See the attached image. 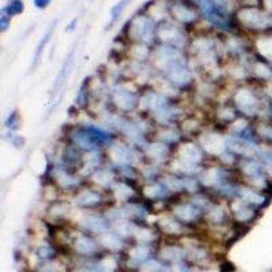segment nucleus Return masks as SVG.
<instances>
[{
  "label": "nucleus",
  "instance_id": "nucleus-6",
  "mask_svg": "<svg viewBox=\"0 0 272 272\" xmlns=\"http://www.w3.org/2000/svg\"><path fill=\"white\" fill-rule=\"evenodd\" d=\"M108 157L113 166L124 168V166H134L139 161L134 147L126 146V144H117L113 143L108 147Z\"/></svg>",
  "mask_w": 272,
  "mask_h": 272
},
{
  "label": "nucleus",
  "instance_id": "nucleus-17",
  "mask_svg": "<svg viewBox=\"0 0 272 272\" xmlns=\"http://www.w3.org/2000/svg\"><path fill=\"white\" fill-rule=\"evenodd\" d=\"M231 212H233L234 218L237 220L238 223H242V225H248V223H252L253 220L259 216V210H256L249 204L244 203L242 200L237 199L234 200L231 206Z\"/></svg>",
  "mask_w": 272,
  "mask_h": 272
},
{
  "label": "nucleus",
  "instance_id": "nucleus-40",
  "mask_svg": "<svg viewBox=\"0 0 272 272\" xmlns=\"http://www.w3.org/2000/svg\"><path fill=\"white\" fill-rule=\"evenodd\" d=\"M10 22H11V17L6 13L5 10L2 9V13H0V27H2V31H6L9 29Z\"/></svg>",
  "mask_w": 272,
  "mask_h": 272
},
{
  "label": "nucleus",
  "instance_id": "nucleus-18",
  "mask_svg": "<svg viewBox=\"0 0 272 272\" xmlns=\"http://www.w3.org/2000/svg\"><path fill=\"white\" fill-rule=\"evenodd\" d=\"M75 204L81 208H97L104 204V195L97 189H83L75 195Z\"/></svg>",
  "mask_w": 272,
  "mask_h": 272
},
{
  "label": "nucleus",
  "instance_id": "nucleus-10",
  "mask_svg": "<svg viewBox=\"0 0 272 272\" xmlns=\"http://www.w3.org/2000/svg\"><path fill=\"white\" fill-rule=\"evenodd\" d=\"M199 144L210 156L218 157L227 151V144H226V136L216 134V132H207L200 136Z\"/></svg>",
  "mask_w": 272,
  "mask_h": 272
},
{
  "label": "nucleus",
  "instance_id": "nucleus-8",
  "mask_svg": "<svg viewBox=\"0 0 272 272\" xmlns=\"http://www.w3.org/2000/svg\"><path fill=\"white\" fill-rule=\"evenodd\" d=\"M166 79L177 89H186L193 83V72L185 60L174 64L172 68L165 72Z\"/></svg>",
  "mask_w": 272,
  "mask_h": 272
},
{
  "label": "nucleus",
  "instance_id": "nucleus-27",
  "mask_svg": "<svg viewBox=\"0 0 272 272\" xmlns=\"http://www.w3.org/2000/svg\"><path fill=\"white\" fill-rule=\"evenodd\" d=\"M97 272H120V263L116 256H105L94 263Z\"/></svg>",
  "mask_w": 272,
  "mask_h": 272
},
{
  "label": "nucleus",
  "instance_id": "nucleus-39",
  "mask_svg": "<svg viewBox=\"0 0 272 272\" xmlns=\"http://www.w3.org/2000/svg\"><path fill=\"white\" fill-rule=\"evenodd\" d=\"M19 127H21V119L18 116L17 112L10 113L9 117H7V120H6V128L11 132L14 131L19 130Z\"/></svg>",
  "mask_w": 272,
  "mask_h": 272
},
{
  "label": "nucleus",
  "instance_id": "nucleus-19",
  "mask_svg": "<svg viewBox=\"0 0 272 272\" xmlns=\"http://www.w3.org/2000/svg\"><path fill=\"white\" fill-rule=\"evenodd\" d=\"M144 152H146V156L151 161H154L156 164H161V162H164V161L170 160V158H169V157H170V147H169V144H166V143L164 142H160V140L144 146Z\"/></svg>",
  "mask_w": 272,
  "mask_h": 272
},
{
  "label": "nucleus",
  "instance_id": "nucleus-31",
  "mask_svg": "<svg viewBox=\"0 0 272 272\" xmlns=\"http://www.w3.org/2000/svg\"><path fill=\"white\" fill-rule=\"evenodd\" d=\"M34 253L41 261H51L56 256L55 248L49 242H41V244H38V246L35 248Z\"/></svg>",
  "mask_w": 272,
  "mask_h": 272
},
{
  "label": "nucleus",
  "instance_id": "nucleus-30",
  "mask_svg": "<svg viewBox=\"0 0 272 272\" xmlns=\"http://www.w3.org/2000/svg\"><path fill=\"white\" fill-rule=\"evenodd\" d=\"M237 119V109L229 108L227 105L220 106V108L216 110V120L223 123V124H233Z\"/></svg>",
  "mask_w": 272,
  "mask_h": 272
},
{
  "label": "nucleus",
  "instance_id": "nucleus-1",
  "mask_svg": "<svg viewBox=\"0 0 272 272\" xmlns=\"http://www.w3.org/2000/svg\"><path fill=\"white\" fill-rule=\"evenodd\" d=\"M237 22L242 29L259 34H272L271 15L260 6H242L237 11Z\"/></svg>",
  "mask_w": 272,
  "mask_h": 272
},
{
  "label": "nucleus",
  "instance_id": "nucleus-32",
  "mask_svg": "<svg viewBox=\"0 0 272 272\" xmlns=\"http://www.w3.org/2000/svg\"><path fill=\"white\" fill-rule=\"evenodd\" d=\"M206 219L211 223V225H222L226 219L225 210L219 206L214 204L207 212H206Z\"/></svg>",
  "mask_w": 272,
  "mask_h": 272
},
{
  "label": "nucleus",
  "instance_id": "nucleus-24",
  "mask_svg": "<svg viewBox=\"0 0 272 272\" xmlns=\"http://www.w3.org/2000/svg\"><path fill=\"white\" fill-rule=\"evenodd\" d=\"M91 180L94 184L100 186V188H104V189H109L112 188L113 184H114V172L113 169H106V168H100L97 172H94V174L91 176Z\"/></svg>",
  "mask_w": 272,
  "mask_h": 272
},
{
  "label": "nucleus",
  "instance_id": "nucleus-36",
  "mask_svg": "<svg viewBox=\"0 0 272 272\" xmlns=\"http://www.w3.org/2000/svg\"><path fill=\"white\" fill-rule=\"evenodd\" d=\"M3 10L9 14L10 17L13 18L25 11V3H23L22 0H11L9 5L3 7Z\"/></svg>",
  "mask_w": 272,
  "mask_h": 272
},
{
  "label": "nucleus",
  "instance_id": "nucleus-38",
  "mask_svg": "<svg viewBox=\"0 0 272 272\" xmlns=\"http://www.w3.org/2000/svg\"><path fill=\"white\" fill-rule=\"evenodd\" d=\"M51 212L55 218H63L69 212V204L65 203V202H55L52 204Z\"/></svg>",
  "mask_w": 272,
  "mask_h": 272
},
{
  "label": "nucleus",
  "instance_id": "nucleus-34",
  "mask_svg": "<svg viewBox=\"0 0 272 272\" xmlns=\"http://www.w3.org/2000/svg\"><path fill=\"white\" fill-rule=\"evenodd\" d=\"M131 2L132 0H120V2H117L116 5L113 6L112 9H110V22H109L108 29H110L114 23H117V21L123 15V11L126 10L127 5H130Z\"/></svg>",
  "mask_w": 272,
  "mask_h": 272
},
{
  "label": "nucleus",
  "instance_id": "nucleus-12",
  "mask_svg": "<svg viewBox=\"0 0 272 272\" xmlns=\"http://www.w3.org/2000/svg\"><path fill=\"white\" fill-rule=\"evenodd\" d=\"M203 214L204 212L192 200L185 202V203H177L173 206V215L176 216L177 219L181 220L182 223H185V225L198 222Z\"/></svg>",
  "mask_w": 272,
  "mask_h": 272
},
{
  "label": "nucleus",
  "instance_id": "nucleus-15",
  "mask_svg": "<svg viewBox=\"0 0 272 272\" xmlns=\"http://www.w3.org/2000/svg\"><path fill=\"white\" fill-rule=\"evenodd\" d=\"M151 245L148 244H136L128 252V267L130 268H140L143 264L150 261L152 257Z\"/></svg>",
  "mask_w": 272,
  "mask_h": 272
},
{
  "label": "nucleus",
  "instance_id": "nucleus-7",
  "mask_svg": "<svg viewBox=\"0 0 272 272\" xmlns=\"http://www.w3.org/2000/svg\"><path fill=\"white\" fill-rule=\"evenodd\" d=\"M169 14L173 19H176L178 23L189 26L199 19V9H196L189 5L185 0H174L172 6H169Z\"/></svg>",
  "mask_w": 272,
  "mask_h": 272
},
{
  "label": "nucleus",
  "instance_id": "nucleus-5",
  "mask_svg": "<svg viewBox=\"0 0 272 272\" xmlns=\"http://www.w3.org/2000/svg\"><path fill=\"white\" fill-rule=\"evenodd\" d=\"M238 199L242 200L244 203L249 204L256 210H264L267 207L269 202H271V193L264 192L261 189H257L255 186L249 185V184H242L240 185L238 189Z\"/></svg>",
  "mask_w": 272,
  "mask_h": 272
},
{
  "label": "nucleus",
  "instance_id": "nucleus-28",
  "mask_svg": "<svg viewBox=\"0 0 272 272\" xmlns=\"http://www.w3.org/2000/svg\"><path fill=\"white\" fill-rule=\"evenodd\" d=\"M158 140L160 142H164L166 144H177L180 140H181V132L178 130H176L174 127L166 126L162 128L160 134H158Z\"/></svg>",
  "mask_w": 272,
  "mask_h": 272
},
{
  "label": "nucleus",
  "instance_id": "nucleus-22",
  "mask_svg": "<svg viewBox=\"0 0 272 272\" xmlns=\"http://www.w3.org/2000/svg\"><path fill=\"white\" fill-rule=\"evenodd\" d=\"M98 242H100V245L113 252L121 251L124 248V238L121 237L120 234H117L114 230L113 231L109 230L106 233L101 234L100 238H98Z\"/></svg>",
  "mask_w": 272,
  "mask_h": 272
},
{
  "label": "nucleus",
  "instance_id": "nucleus-3",
  "mask_svg": "<svg viewBox=\"0 0 272 272\" xmlns=\"http://www.w3.org/2000/svg\"><path fill=\"white\" fill-rule=\"evenodd\" d=\"M156 22L148 14H136L126 26L127 37L134 44H150L156 38Z\"/></svg>",
  "mask_w": 272,
  "mask_h": 272
},
{
  "label": "nucleus",
  "instance_id": "nucleus-11",
  "mask_svg": "<svg viewBox=\"0 0 272 272\" xmlns=\"http://www.w3.org/2000/svg\"><path fill=\"white\" fill-rule=\"evenodd\" d=\"M177 158L195 166H200L204 161V150L195 142H185L177 148Z\"/></svg>",
  "mask_w": 272,
  "mask_h": 272
},
{
  "label": "nucleus",
  "instance_id": "nucleus-43",
  "mask_svg": "<svg viewBox=\"0 0 272 272\" xmlns=\"http://www.w3.org/2000/svg\"><path fill=\"white\" fill-rule=\"evenodd\" d=\"M76 25H78V18H73L72 21L69 22V25L67 27H65V31H73L75 30V26H76Z\"/></svg>",
  "mask_w": 272,
  "mask_h": 272
},
{
  "label": "nucleus",
  "instance_id": "nucleus-45",
  "mask_svg": "<svg viewBox=\"0 0 272 272\" xmlns=\"http://www.w3.org/2000/svg\"><path fill=\"white\" fill-rule=\"evenodd\" d=\"M203 272H216V271H211V269H208V271H203Z\"/></svg>",
  "mask_w": 272,
  "mask_h": 272
},
{
  "label": "nucleus",
  "instance_id": "nucleus-42",
  "mask_svg": "<svg viewBox=\"0 0 272 272\" xmlns=\"http://www.w3.org/2000/svg\"><path fill=\"white\" fill-rule=\"evenodd\" d=\"M72 272H97V269H95L94 264H91V265H83V267L75 268Z\"/></svg>",
  "mask_w": 272,
  "mask_h": 272
},
{
  "label": "nucleus",
  "instance_id": "nucleus-20",
  "mask_svg": "<svg viewBox=\"0 0 272 272\" xmlns=\"http://www.w3.org/2000/svg\"><path fill=\"white\" fill-rule=\"evenodd\" d=\"M170 193L172 192L166 188V185L162 181L148 182L143 189V195L146 196L147 199L152 200V202H164Z\"/></svg>",
  "mask_w": 272,
  "mask_h": 272
},
{
  "label": "nucleus",
  "instance_id": "nucleus-13",
  "mask_svg": "<svg viewBox=\"0 0 272 272\" xmlns=\"http://www.w3.org/2000/svg\"><path fill=\"white\" fill-rule=\"evenodd\" d=\"M81 226L86 233L98 234V236L110 230L108 218L98 215V214H86L81 220Z\"/></svg>",
  "mask_w": 272,
  "mask_h": 272
},
{
  "label": "nucleus",
  "instance_id": "nucleus-29",
  "mask_svg": "<svg viewBox=\"0 0 272 272\" xmlns=\"http://www.w3.org/2000/svg\"><path fill=\"white\" fill-rule=\"evenodd\" d=\"M131 57L134 59L136 63H146L147 59L151 56L152 53L150 52V49L147 47V44H134V47L130 51Z\"/></svg>",
  "mask_w": 272,
  "mask_h": 272
},
{
  "label": "nucleus",
  "instance_id": "nucleus-37",
  "mask_svg": "<svg viewBox=\"0 0 272 272\" xmlns=\"http://www.w3.org/2000/svg\"><path fill=\"white\" fill-rule=\"evenodd\" d=\"M75 105L79 108H86L89 105V87H87V85H83L79 89L78 94L75 97Z\"/></svg>",
  "mask_w": 272,
  "mask_h": 272
},
{
  "label": "nucleus",
  "instance_id": "nucleus-25",
  "mask_svg": "<svg viewBox=\"0 0 272 272\" xmlns=\"http://www.w3.org/2000/svg\"><path fill=\"white\" fill-rule=\"evenodd\" d=\"M53 26H55V23L48 27L47 31L44 33V35L41 37V40L38 41V44H37V47H35L34 56H33V60H31L30 71H33V69L37 68V65L40 64V60H41V57H43V53H44V51H45V47H47V44L49 43V40H51V37H52Z\"/></svg>",
  "mask_w": 272,
  "mask_h": 272
},
{
  "label": "nucleus",
  "instance_id": "nucleus-21",
  "mask_svg": "<svg viewBox=\"0 0 272 272\" xmlns=\"http://www.w3.org/2000/svg\"><path fill=\"white\" fill-rule=\"evenodd\" d=\"M184 225L185 223H182L181 220L177 219L176 216H165L158 222L161 231H164L168 236H180V234H182L184 230H185Z\"/></svg>",
  "mask_w": 272,
  "mask_h": 272
},
{
  "label": "nucleus",
  "instance_id": "nucleus-41",
  "mask_svg": "<svg viewBox=\"0 0 272 272\" xmlns=\"http://www.w3.org/2000/svg\"><path fill=\"white\" fill-rule=\"evenodd\" d=\"M51 2L52 0H33V3H34V7L38 10H44L47 9L48 6L51 5Z\"/></svg>",
  "mask_w": 272,
  "mask_h": 272
},
{
  "label": "nucleus",
  "instance_id": "nucleus-16",
  "mask_svg": "<svg viewBox=\"0 0 272 272\" xmlns=\"http://www.w3.org/2000/svg\"><path fill=\"white\" fill-rule=\"evenodd\" d=\"M52 176L55 181L59 185V188L64 190H73L76 189L81 184L78 177H75L72 173L69 172V169L64 165L61 166H53Z\"/></svg>",
  "mask_w": 272,
  "mask_h": 272
},
{
  "label": "nucleus",
  "instance_id": "nucleus-4",
  "mask_svg": "<svg viewBox=\"0 0 272 272\" xmlns=\"http://www.w3.org/2000/svg\"><path fill=\"white\" fill-rule=\"evenodd\" d=\"M156 38H158L161 45H168L180 51H184L186 47L185 30L169 21H162L157 26Z\"/></svg>",
  "mask_w": 272,
  "mask_h": 272
},
{
  "label": "nucleus",
  "instance_id": "nucleus-35",
  "mask_svg": "<svg viewBox=\"0 0 272 272\" xmlns=\"http://www.w3.org/2000/svg\"><path fill=\"white\" fill-rule=\"evenodd\" d=\"M142 272H173L172 268H169L168 265H165L158 260H150L146 264H143L140 267Z\"/></svg>",
  "mask_w": 272,
  "mask_h": 272
},
{
  "label": "nucleus",
  "instance_id": "nucleus-14",
  "mask_svg": "<svg viewBox=\"0 0 272 272\" xmlns=\"http://www.w3.org/2000/svg\"><path fill=\"white\" fill-rule=\"evenodd\" d=\"M72 246L76 253L86 257H91L98 253L100 242H97L87 233H78L72 240Z\"/></svg>",
  "mask_w": 272,
  "mask_h": 272
},
{
  "label": "nucleus",
  "instance_id": "nucleus-26",
  "mask_svg": "<svg viewBox=\"0 0 272 272\" xmlns=\"http://www.w3.org/2000/svg\"><path fill=\"white\" fill-rule=\"evenodd\" d=\"M113 196L116 198L117 202L120 203H130V199L134 195V189L130 184H127L126 181L114 182L112 186Z\"/></svg>",
  "mask_w": 272,
  "mask_h": 272
},
{
  "label": "nucleus",
  "instance_id": "nucleus-44",
  "mask_svg": "<svg viewBox=\"0 0 272 272\" xmlns=\"http://www.w3.org/2000/svg\"><path fill=\"white\" fill-rule=\"evenodd\" d=\"M269 116H271L272 120V100H269Z\"/></svg>",
  "mask_w": 272,
  "mask_h": 272
},
{
  "label": "nucleus",
  "instance_id": "nucleus-2",
  "mask_svg": "<svg viewBox=\"0 0 272 272\" xmlns=\"http://www.w3.org/2000/svg\"><path fill=\"white\" fill-rule=\"evenodd\" d=\"M198 9L204 19L216 29L231 31L236 27L233 17L230 15V10L222 7L212 0H196Z\"/></svg>",
  "mask_w": 272,
  "mask_h": 272
},
{
  "label": "nucleus",
  "instance_id": "nucleus-23",
  "mask_svg": "<svg viewBox=\"0 0 272 272\" xmlns=\"http://www.w3.org/2000/svg\"><path fill=\"white\" fill-rule=\"evenodd\" d=\"M161 259L172 264H181L186 259V251L181 246L168 245L161 251Z\"/></svg>",
  "mask_w": 272,
  "mask_h": 272
},
{
  "label": "nucleus",
  "instance_id": "nucleus-33",
  "mask_svg": "<svg viewBox=\"0 0 272 272\" xmlns=\"http://www.w3.org/2000/svg\"><path fill=\"white\" fill-rule=\"evenodd\" d=\"M72 57H73V49L68 53V56H67V59H65L63 65H61L60 71H59V73H57V78H56V81H55V86H53L56 91L59 90V89L61 87V85L65 82L67 73L69 72L68 69H69V67H71V64H72Z\"/></svg>",
  "mask_w": 272,
  "mask_h": 272
},
{
  "label": "nucleus",
  "instance_id": "nucleus-9",
  "mask_svg": "<svg viewBox=\"0 0 272 272\" xmlns=\"http://www.w3.org/2000/svg\"><path fill=\"white\" fill-rule=\"evenodd\" d=\"M112 101L123 112H132L139 106L140 97L127 87L117 86L112 91Z\"/></svg>",
  "mask_w": 272,
  "mask_h": 272
}]
</instances>
